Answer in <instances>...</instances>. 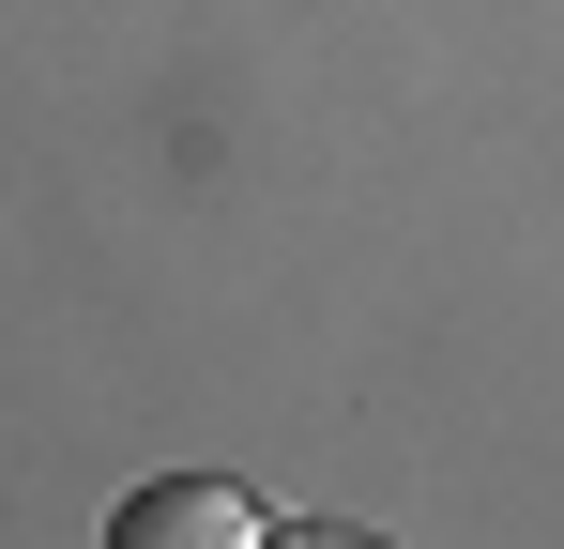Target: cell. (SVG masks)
<instances>
[{
    "label": "cell",
    "mask_w": 564,
    "mask_h": 549,
    "mask_svg": "<svg viewBox=\"0 0 564 549\" xmlns=\"http://www.w3.org/2000/svg\"><path fill=\"white\" fill-rule=\"evenodd\" d=\"M275 519L229 488V473H153V488H122V519H107V549H260Z\"/></svg>",
    "instance_id": "6da1fadb"
},
{
    "label": "cell",
    "mask_w": 564,
    "mask_h": 549,
    "mask_svg": "<svg viewBox=\"0 0 564 549\" xmlns=\"http://www.w3.org/2000/svg\"><path fill=\"white\" fill-rule=\"evenodd\" d=\"M260 549H381V535H351V519H290V535H260Z\"/></svg>",
    "instance_id": "7a4b0ae2"
}]
</instances>
